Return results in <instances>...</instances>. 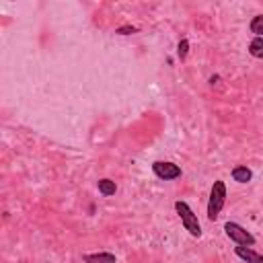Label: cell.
Instances as JSON below:
<instances>
[{
  "label": "cell",
  "mask_w": 263,
  "mask_h": 263,
  "mask_svg": "<svg viewBox=\"0 0 263 263\" xmlns=\"http://www.w3.org/2000/svg\"><path fill=\"white\" fill-rule=\"evenodd\" d=\"M249 29H251V33H255V37H263V14L253 16Z\"/></svg>",
  "instance_id": "10"
},
{
  "label": "cell",
  "mask_w": 263,
  "mask_h": 263,
  "mask_svg": "<svg viewBox=\"0 0 263 263\" xmlns=\"http://www.w3.org/2000/svg\"><path fill=\"white\" fill-rule=\"evenodd\" d=\"M97 190H99L101 196L111 198V196H116L118 185H116V181H111V179H99V181H97Z\"/></svg>",
  "instance_id": "8"
},
{
  "label": "cell",
  "mask_w": 263,
  "mask_h": 263,
  "mask_svg": "<svg viewBox=\"0 0 263 263\" xmlns=\"http://www.w3.org/2000/svg\"><path fill=\"white\" fill-rule=\"evenodd\" d=\"M249 54L253 58H263V37H253L251 44H249Z\"/></svg>",
  "instance_id": "9"
},
{
  "label": "cell",
  "mask_w": 263,
  "mask_h": 263,
  "mask_svg": "<svg viewBox=\"0 0 263 263\" xmlns=\"http://www.w3.org/2000/svg\"><path fill=\"white\" fill-rule=\"evenodd\" d=\"M187 54H190V42H187V40H181L179 46H177V56H179L181 62L187 58Z\"/></svg>",
  "instance_id": "11"
},
{
  "label": "cell",
  "mask_w": 263,
  "mask_h": 263,
  "mask_svg": "<svg viewBox=\"0 0 263 263\" xmlns=\"http://www.w3.org/2000/svg\"><path fill=\"white\" fill-rule=\"evenodd\" d=\"M175 212H177V216L181 218V224L185 226V230L190 232L192 236H196V238H200L202 236V224H200V220H198V214L190 208V204L187 202H175Z\"/></svg>",
  "instance_id": "1"
},
{
  "label": "cell",
  "mask_w": 263,
  "mask_h": 263,
  "mask_svg": "<svg viewBox=\"0 0 263 263\" xmlns=\"http://www.w3.org/2000/svg\"><path fill=\"white\" fill-rule=\"evenodd\" d=\"M234 253H236V257H240L245 263H263V255L257 253V251H253L251 247H242V245H238V247L234 249Z\"/></svg>",
  "instance_id": "5"
},
{
  "label": "cell",
  "mask_w": 263,
  "mask_h": 263,
  "mask_svg": "<svg viewBox=\"0 0 263 263\" xmlns=\"http://www.w3.org/2000/svg\"><path fill=\"white\" fill-rule=\"evenodd\" d=\"M84 263H118V257L114 253H88L82 257Z\"/></svg>",
  "instance_id": "6"
},
{
  "label": "cell",
  "mask_w": 263,
  "mask_h": 263,
  "mask_svg": "<svg viewBox=\"0 0 263 263\" xmlns=\"http://www.w3.org/2000/svg\"><path fill=\"white\" fill-rule=\"evenodd\" d=\"M152 173L162 181H173V179L181 177V166L175 162H168V160H154Z\"/></svg>",
  "instance_id": "4"
},
{
  "label": "cell",
  "mask_w": 263,
  "mask_h": 263,
  "mask_svg": "<svg viewBox=\"0 0 263 263\" xmlns=\"http://www.w3.org/2000/svg\"><path fill=\"white\" fill-rule=\"evenodd\" d=\"M118 35H132V33H138V27H132V25H124L116 29Z\"/></svg>",
  "instance_id": "12"
},
{
  "label": "cell",
  "mask_w": 263,
  "mask_h": 263,
  "mask_svg": "<svg viewBox=\"0 0 263 263\" xmlns=\"http://www.w3.org/2000/svg\"><path fill=\"white\" fill-rule=\"evenodd\" d=\"M224 232H226V236L232 242H236V245H242V247H253L255 245V236L247 228H242L240 224H236V222H226V224H224Z\"/></svg>",
  "instance_id": "3"
},
{
  "label": "cell",
  "mask_w": 263,
  "mask_h": 263,
  "mask_svg": "<svg viewBox=\"0 0 263 263\" xmlns=\"http://www.w3.org/2000/svg\"><path fill=\"white\" fill-rule=\"evenodd\" d=\"M232 179H234L236 183H249V181L253 179V173H251L249 166L238 164V166L232 168Z\"/></svg>",
  "instance_id": "7"
},
{
  "label": "cell",
  "mask_w": 263,
  "mask_h": 263,
  "mask_svg": "<svg viewBox=\"0 0 263 263\" xmlns=\"http://www.w3.org/2000/svg\"><path fill=\"white\" fill-rule=\"evenodd\" d=\"M224 204H226V185H224V181H214L212 190H210V200H208V220L210 222L218 220Z\"/></svg>",
  "instance_id": "2"
}]
</instances>
